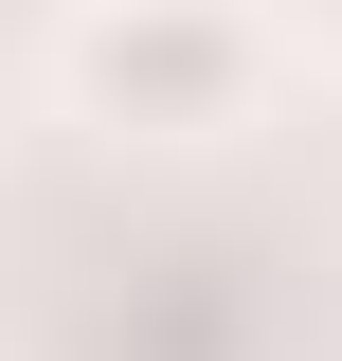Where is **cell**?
I'll use <instances>...</instances> for the list:
<instances>
[{"label":"cell","mask_w":342,"mask_h":361,"mask_svg":"<svg viewBox=\"0 0 342 361\" xmlns=\"http://www.w3.org/2000/svg\"><path fill=\"white\" fill-rule=\"evenodd\" d=\"M72 109L127 145H216L270 90V18L253 0H72Z\"/></svg>","instance_id":"1"}]
</instances>
